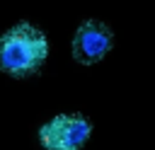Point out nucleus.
I'll return each mask as SVG.
<instances>
[{"mask_svg":"<svg viewBox=\"0 0 155 150\" xmlns=\"http://www.w3.org/2000/svg\"><path fill=\"white\" fill-rule=\"evenodd\" d=\"M48 56L46 34L27 22L5 31L0 44V68L12 77H29L34 75Z\"/></svg>","mask_w":155,"mask_h":150,"instance_id":"obj_1","label":"nucleus"},{"mask_svg":"<svg viewBox=\"0 0 155 150\" xmlns=\"http://www.w3.org/2000/svg\"><path fill=\"white\" fill-rule=\"evenodd\" d=\"M92 133L82 114H61L39 128V140L46 150H80Z\"/></svg>","mask_w":155,"mask_h":150,"instance_id":"obj_2","label":"nucleus"},{"mask_svg":"<svg viewBox=\"0 0 155 150\" xmlns=\"http://www.w3.org/2000/svg\"><path fill=\"white\" fill-rule=\"evenodd\" d=\"M111 44H114L111 29L99 19H87L85 24L78 27V31L73 36V58L78 63L92 65L109 53Z\"/></svg>","mask_w":155,"mask_h":150,"instance_id":"obj_3","label":"nucleus"}]
</instances>
